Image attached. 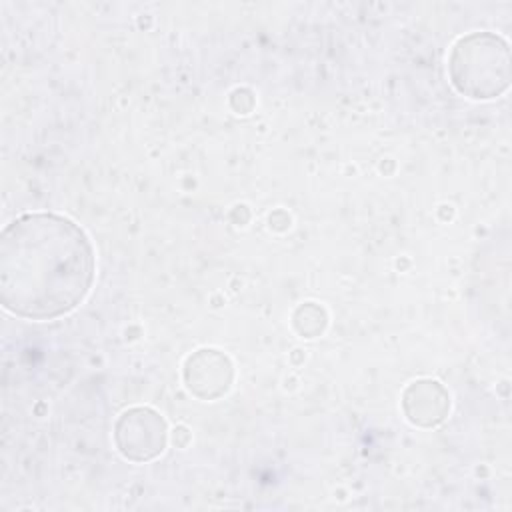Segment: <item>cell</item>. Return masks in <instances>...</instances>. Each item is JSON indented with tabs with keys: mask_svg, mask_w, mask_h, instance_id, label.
Here are the masks:
<instances>
[{
	"mask_svg": "<svg viewBox=\"0 0 512 512\" xmlns=\"http://www.w3.org/2000/svg\"><path fill=\"white\" fill-rule=\"evenodd\" d=\"M94 248L70 218L32 212L0 238V302L20 318L52 320L72 312L94 282Z\"/></svg>",
	"mask_w": 512,
	"mask_h": 512,
	"instance_id": "cell-1",
	"label": "cell"
},
{
	"mask_svg": "<svg viewBox=\"0 0 512 512\" xmlns=\"http://www.w3.org/2000/svg\"><path fill=\"white\" fill-rule=\"evenodd\" d=\"M452 84L468 98H494L508 88V44L490 32H474L452 46L448 60Z\"/></svg>",
	"mask_w": 512,
	"mask_h": 512,
	"instance_id": "cell-2",
	"label": "cell"
},
{
	"mask_svg": "<svg viewBox=\"0 0 512 512\" xmlns=\"http://www.w3.org/2000/svg\"><path fill=\"white\" fill-rule=\"evenodd\" d=\"M116 442L118 450L126 458L150 460L164 450V420L148 408H134L124 412L116 424Z\"/></svg>",
	"mask_w": 512,
	"mask_h": 512,
	"instance_id": "cell-3",
	"label": "cell"
}]
</instances>
